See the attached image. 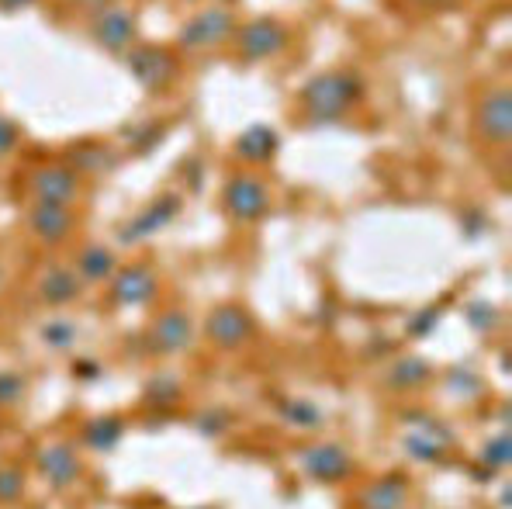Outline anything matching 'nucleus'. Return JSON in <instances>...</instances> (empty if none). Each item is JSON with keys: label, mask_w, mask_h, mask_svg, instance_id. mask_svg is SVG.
<instances>
[{"label": "nucleus", "mask_w": 512, "mask_h": 509, "mask_svg": "<svg viewBox=\"0 0 512 509\" xmlns=\"http://www.w3.org/2000/svg\"><path fill=\"white\" fill-rule=\"evenodd\" d=\"M32 4V0H0V7H7V11H14V7H25Z\"/></svg>", "instance_id": "31"}, {"label": "nucleus", "mask_w": 512, "mask_h": 509, "mask_svg": "<svg viewBox=\"0 0 512 509\" xmlns=\"http://www.w3.org/2000/svg\"><path fill=\"white\" fill-rule=\"evenodd\" d=\"M419 4H440V0H419Z\"/></svg>", "instance_id": "32"}, {"label": "nucleus", "mask_w": 512, "mask_h": 509, "mask_svg": "<svg viewBox=\"0 0 512 509\" xmlns=\"http://www.w3.org/2000/svg\"><path fill=\"white\" fill-rule=\"evenodd\" d=\"M281 416L288 419L291 426H301V430H315L322 426V413L315 402H305V399H288L281 406Z\"/></svg>", "instance_id": "21"}, {"label": "nucleus", "mask_w": 512, "mask_h": 509, "mask_svg": "<svg viewBox=\"0 0 512 509\" xmlns=\"http://www.w3.org/2000/svg\"><path fill=\"white\" fill-rule=\"evenodd\" d=\"M429 326H436V309H426L423 316H419L416 323H412V333H426Z\"/></svg>", "instance_id": "30"}, {"label": "nucleus", "mask_w": 512, "mask_h": 509, "mask_svg": "<svg viewBox=\"0 0 512 509\" xmlns=\"http://www.w3.org/2000/svg\"><path fill=\"white\" fill-rule=\"evenodd\" d=\"M14 146H18V129L7 118H0V156H7Z\"/></svg>", "instance_id": "29"}, {"label": "nucleus", "mask_w": 512, "mask_h": 509, "mask_svg": "<svg viewBox=\"0 0 512 509\" xmlns=\"http://www.w3.org/2000/svg\"><path fill=\"white\" fill-rule=\"evenodd\" d=\"M39 468H42V475L56 485V489H66V485L77 482L80 458L70 444H49L39 451Z\"/></svg>", "instance_id": "10"}, {"label": "nucleus", "mask_w": 512, "mask_h": 509, "mask_svg": "<svg viewBox=\"0 0 512 509\" xmlns=\"http://www.w3.org/2000/svg\"><path fill=\"white\" fill-rule=\"evenodd\" d=\"M357 97H360V84L353 73L329 70V73H322V77H315L312 84H305L301 104H305L312 122H336V118L346 115V108H350Z\"/></svg>", "instance_id": "1"}, {"label": "nucleus", "mask_w": 512, "mask_h": 509, "mask_svg": "<svg viewBox=\"0 0 512 509\" xmlns=\"http://www.w3.org/2000/svg\"><path fill=\"white\" fill-rule=\"evenodd\" d=\"M485 461H488V468H506L509 464V437L506 433H499L492 444H485Z\"/></svg>", "instance_id": "26"}, {"label": "nucleus", "mask_w": 512, "mask_h": 509, "mask_svg": "<svg viewBox=\"0 0 512 509\" xmlns=\"http://www.w3.org/2000/svg\"><path fill=\"white\" fill-rule=\"evenodd\" d=\"M28 226L45 243H63L73 229V215L63 205H35L32 215H28Z\"/></svg>", "instance_id": "15"}, {"label": "nucleus", "mask_w": 512, "mask_h": 509, "mask_svg": "<svg viewBox=\"0 0 512 509\" xmlns=\"http://www.w3.org/2000/svg\"><path fill=\"white\" fill-rule=\"evenodd\" d=\"M225 35H232V11L212 4V7H201V11L180 28V46L187 52H201V49L218 46Z\"/></svg>", "instance_id": "2"}, {"label": "nucleus", "mask_w": 512, "mask_h": 509, "mask_svg": "<svg viewBox=\"0 0 512 509\" xmlns=\"http://www.w3.org/2000/svg\"><path fill=\"white\" fill-rule=\"evenodd\" d=\"M274 149H277V136L267 125H253V129L243 132V139H239V156H243L246 163H267L270 156H274Z\"/></svg>", "instance_id": "18"}, {"label": "nucleus", "mask_w": 512, "mask_h": 509, "mask_svg": "<svg viewBox=\"0 0 512 509\" xmlns=\"http://www.w3.org/2000/svg\"><path fill=\"white\" fill-rule=\"evenodd\" d=\"M42 340L49 343V347L63 350V347H70V343L77 340V326L66 323V319H52V323L42 326Z\"/></svg>", "instance_id": "22"}, {"label": "nucleus", "mask_w": 512, "mask_h": 509, "mask_svg": "<svg viewBox=\"0 0 512 509\" xmlns=\"http://www.w3.org/2000/svg\"><path fill=\"white\" fill-rule=\"evenodd\" d=\"M301 464H305L308 478H315V482H343V478L353 471L350 454H346L340 444L308 447V451L301 454Z\"/></svg>", "instance_id": "7"}, {"label": "nucleus", "mask_w": 512, "mask_h": 509, "mask_svg": "<svg viewBox=\"0 0 512 509\" xmlns=\"http://www.w3.org/2000/svg\"><path fill=\"white\" fill-rule=\"evenodd\" d=\"M77 267L87 281H108L115 274V257L108 250H101V246H87L77 257Z\"/></svg>", "instance_id": "19"}, {"label": "nucleus", "mask_w": 512, "mask_h": 509, "mask_svg": "<svg viewBox=\"0 0 512 509\" xmlns=\"http://www.w3.org/2000/svg\"><path fill=\"white\" fill-rule=\"evenodd\" d=\"M42 298L49 305H66L73 302V298L80 295V278L73 271H66V267H52L49 274L42 278Z\"/></svg>", "instance_id": "17"}, {"label": "nucleus", "mask_w": 512, "mask_h": 509, "mask_svg": "<svg viewBox=\"0 0 512 509\" xmlns=\"http://www.w3.org/2000/svg\"><path fill=\"white\" fill-rule=\"evenodd\" d=\"M125 63H128V70H132V77L139 80L142 87H149V91H160V87H167L170 77H173V59L163 49H156V46L128 49Z\"/></svg>", "instance_id": "5"}, {"label": "nucleus", "mask_w": 512, "mask_h": 509, "mask_svg": "<svg viewBox=\"0 0 512 509\" xmlns=\"http://www.w3.org/2000/svg\"><path fill=\"white\" fill-rule=\"evenodd\" d=\"M173 215H177V198H173V194H167V198H160V201H153L146 212H139L122 229V243H139V239L153 236V232H160L163 226H167Z\"/></svg>", "instance_id": "14"}, {"label": "nucleus", "mask_w": 512, "mask_h": 509, "mask_svg": "<svg viewBox=\"0 0 512 509\" xmlns=\"http://www.w3.org/2000/svg\"><path fill=\"white\" fill-rule=\"evenodd\" d=\"M409 506V482L402 475H384L367 485L360 496V509H405Z\"/></svg>", "instance_id": "16"}, {"label": "nucleus", "mask_w": 512, "mask_h": 509, "mask_svg": "<svg viewBox=\"0 0 512 509\" xmlns=\"http://www.w3.org/2000/svg\"><path fill=\"white\" fill-rule=\"evenodd\" d=\"M25 492V475L18 468H0V503H14Z\"/></svg>", "instance_id": "25"}, {"label": "nucleus", "mask_w": 512, "mask_h": 509, "mask_svg": "<svg viewBox=\"0 0 512 509\" xmlns=\"http://www.w3.org/2000/svg\"><path fill=\"white\" fill-rule=\"evenodd\" d=\"M250 333H253L250 312L236 309V305H222V309H215L212 319H208V336H212V343H218L222 350H232V347H239V343H246Z\"/></svg>", "instance_id": "8"}, {"label": "nucleus", "mask_w": 512, "mask_h": 509, "mask_svg": "<svg viewBox=\"0 0 512 509\" xmlns=\"http://www.w3.org/2000/svg\"><path fill=\"white\" fill-rule=\"evenodd\" d=\"M28 187H32L35 194V205H63L70 208L73 201H77V170L73 167H39L32 174V181H28Z\"/></svg>", "instance_id": "3"}, {"label": "nucleus", "mask_w": 512, "mask_h": 509, "mask_svg": "<svg viewBox=\"0 0 512 509\" xmlns=\"http://www.w3.org/2000/svg\"><path fill=\"white\" fill-rule=\"evenodd\" d=\"M177 395H180V388L173 378H160L156 385H149V399H156V402H177Z\"/></svg>", "instance_id": "28"}, {"label": "nucleus", "mask_w": 512, "mask_h": 509, "mask_svg": "<svg viewBox=\"0 0 512 509\" xmlns=\"http://www.w3.org/2000/svg\"><path fill=\"white\" fill-rule=\"evenodd\" d=\"M94 39L97 46H104L108 52H125L135 42V18L122 11V7H108L94 21Z\"/></svg>", "instance_id": "9"}, {"label": "nucleus", "mask_w": 512, "mask_h": 509, "mask_svg": "<svg viewBox=\"0 0 512 509\" xmlns=\"http://www.w3.org/2000/svg\"><path fill=\"white\" fill-rule=\"evenodd\" d=\"M149 343H153L156 354H177L191 343V319L184 312H163L156 319L153 333H149Z\"/></svg>", "instance_id": "13"}, {"label": "nucleus", "mask_w": 512, "mask_h": 509, "mask_svg": "<svg viewBox=\"0 0 512 509\" xmlns=\"http://www.w3.org/2000/svg\"><path fill=\"white\" fill-rule=\"evenodd\" d=\"M270 194L256 177H232L225 184V208L232 212V219L239 222H256L260 215H267Z\"/></svg>", "instance_id": "4"}, {"label": "nucleus", "mask_w": 512, "mask_h": 509, "mask_svg": "<svg viewBox=\"0 0 512 509\" xmlns=\"http://www.w3.org/2000/svg\"><path fill=\"white\" fill-rule=\"evenodd\" d=\"M288 42V32H284L277 21L270 18H256L246 28H239V52L246 59H270L284 49Z\"/></svg>", "instance_id": "6"}, {"label": "nucleus", "mask_w": 512, "mask_h": 509, "mask_svg": "<svg viewBox=\"0 0 512 509\" xmlns=\"http://www.w3.org/2000/svg\"><path fill=\"white\" fill-rule=\"evenodd\" d=\"M509 125H512V111H509V91H492L481 101L478 108V129L488 142H506L509 139Z\"/></svg>", "instance_id": "11"}, {"label": "nucleus", "mask_w": 512, "mask_h": 509, "mask_svg": "<svg viewBox=\"0 0 512 509\" xmlns=\"http://www.w3.org/2000/svg\"><path fill=\"white\" fill-rule=\"evenodd\" d=\"M436 430V426H433ZM433 430L426 433V437H419V433H412L409 440H405V447H409V454L412 458H419V461H436L443 454V440H433Z\"/></svg>", "instance_id": "23"}, {"label": "nucleus", "mask_w": 512, "mask_h": 509, "mask_svg": "<svg viewBox=\"0 0 512 509\" xmlns=\"http://www.w3.org/2000/svg\"><path fill=\"white\" fill-rule=\"evenodd\" d=\"M111 291H115L118 305H146L149 298L156 295V274L142 264H132L118 274L115 284H111Z\"/></svg>", "instance_id": "12"}, {"label": "nucleus", "mask_w": 512, "mask_h": 509, "mask_svg": "<svg viewBox=\"0 0 512 509\" xmlns=\"http://www.w3.org/2000/svg\"><path fill=\"white\" fill-rule=\"evenodd\" d=\"M426 378H429V364L426 361H402L395 368V374H391V381H395V385H405V388L423 385Z\"/></svg>", "instance_id": "24"}, {"label": "nucleus", "mask_w": 512, "mask_h": 509, "mask_svg": "<svg viewBox=\"0 0 512 509\" xmlns=\"http://www.w3.org/2000/svg\"><path fill=\"white\" fill-rule=\"evenodd\" d=\"M84 440L94 451H111L122 440V423L118 419H94V423H87Z\"/></svg>", "instance_id": "20"}, {"label": "nucleus", "mask_w": 512, "mask_h": 509, "mask_svg": "<svg viewBox=\"0 0 512 509\" xmlns=\"http://www.w3.org/2000/svg\"><path fill=\"white\" fill-rule=\"evenodd\" d=\"M25 392V381L18 374H0V402H18Z\"/></svg>", "instance_id": "27"}]
</instances>
